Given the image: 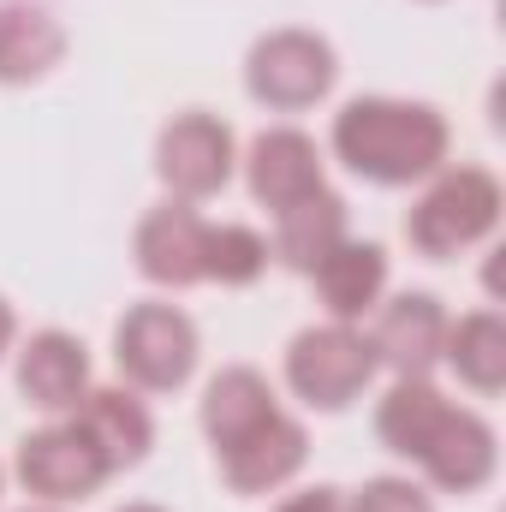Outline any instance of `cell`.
Instances as JSON below:
<instances>
[{
    "mask_svg": "<svg viewBox=\"0 0 506 512\" xmlns=\"http://www.w3.org/2000/svg\"><path fill=\"white\" fill-rule=\"evenodd\" d=\"M340 78V60L328 48V36L316 30H268L245 60V90L274 114H304L316 102H328Z\"/></svg>",
    "mask_w": 506,
    "mask_h": 512,
    "instance_id": "5b68a950",
    "label": "cell"
},
{
    "mask_svg": "<svg viewBox=\"0 0 506 512\" xmlns=\"http://www.w3.org/2000/svg\"><path fill=\"white\" fill-rule=\"evenodd\" d=\"M274 512H346L340 489H304V495H286Z\"/></svg>",
    "mask_w": 506,
    "mask_h": 512,
    "instance_id": "603a6c76",
    "label": "cell"
},
{
    "mask_svg": "<svg viewBox=\"0 0 506 512\" xmlns=\"http://www.w3.org/2000/svg\"><path fill=\"white\" fill-rule=\"evenodd\" d=\"M203 233L209 221L191 209V203H161L137 221V239H131V256H137V274L149 286H167V292H185L203 280Z\"/></svg>",
    "mask_w": 506,
    "mask_h": 512,
    "instance_id": "ba28073f",
    "label": "cell"
},
{
    "mask_svg": "<svg viewBox=\"0 0 506 512\" xmlns=\"http://www.w3.org/2000/svg\"><path fill=\"white\" fill-rule=\"evenodd\" d=\"M268 239L256 227H239V221H221L203 233V280L215 286H256L262 268H268Z\"/></svg>",
    "mask_w": 506,
    "mask_h": 512,
    "instance_id": "44dd1931",
    "label": "cell"
},
{
    "mask_svg": "<svg viewBox=\"0 0 506 512\" xmlns=\"http://www.w3.org/2000/svg\"><path fill=\"white\" fill-rule=\"evenodd\" d=\"M441 340H447V310L429 292H399L393 304H376V328H370V352L376 370L393 376H429L441 364Z\"/></svg>",
    "mask_w": 506,
    "mask_h": 512,
    "instance_id": "9c48e42d",
    "label": "cell"
},
{
    "mask_svg": "<svg viewBox=\"0 0 506 512\" xmlns=\"http://www.w3.org/2000/svg\"><path fill=\"white\" fill-rule=\"evenodd\" d=\"M453 131L429 102L358 96L334 114V155L370 185H417L447 167Z\"/></svg>",
    "mask_w": 506,
    "mask_h": 512,
    "instance_id": "6da1fadb",
    "label": "cell"
},
{
    "mask_svg": "<svg viewBox=\"0 0 506 512\" xmlns=\"http://www.w3.org/2000/svg\"><path fill=\"white\" fill-rule=\"evenodd\" d=\"M24 512H60V507H24Z\"/></svg>",
    "mask_w": 506,
    "mask_h": 512,
    "instance_id": "484cf974",
    "label": "cell"
},
{
    "mask_svg": "<svg viewBox=\"0 0 506 512\" xmlns=\"http://www.w3.org/2000/svg\"><path fill=\"white\" fill-rule=\"evenodd\" d=\"M304 459H310L304 423L286 417V411H274L262 429H251L245 441H233L221 453V477H227L233 495H274L280 483H292L304 471Z\"/></svg>",
    "mask_w": 506,
    "mask_h": 512,
    "instance_id": "8fae6325",
    "label": "cell"
},
{
    "mask_svg": "<svg viewBox=\"0 0 506 512\" xmlns=\"http://www.w3.org/2000/svg\"><path fill=\"white\" fill-rule=\"evenodd\" d=\"M114 364L137 393H179L197 370V322L179 304H131L114 328Z\"/></svg>",
    "mask_w": 506,
    "mask_h": 512,
    "instance_id": "277c9868",
    "label": "cell"
},
{
    "mask_svg": "<svg viewBox=\"0 0 506 512\" xmlns=\"http://www.w3.org/2000/svg\"><path fill=\"white\" fill-rule=\"evenodd\" d=\"M441 364H453V376L465 387H477V393H501L506 387V322L495 310H471V316L447 322Z\"/></svg>",
    "mask_w": 506,
    "mask_h": 512,
    "instance_id": "ffe728a7",
    "label": "cell"
},
{
    "mask_svg": "<svg viewBox=\"0 0 506 512\" xmlns=\"http://www.w3.org/2000/svg\"><path fill=\"white\" fill-rule=\"evenodd\" d=\"M417 465H423V477H429L435 489H447V495H477V489L495 477L501 447H495V429H489L477 411L447 405V417H441V429L429 435V447H423Z\"/></svg>",
    "mask_w": 506,
    "mask_h": 512,
    "instance_id": "7c38bea8",
    "label": "cell"
},
{
    "mask_svg": "<svg viewBox=\"0 0 506 512\" xmlns=\"http://www.w3.org/2000/svg\"><path fill=\"white\" fill-rule=\"evenodd\" d=\"M340 239H346V197H334L328 185L274 215V262H286L298 274H316V262Z\"/></svg>",
    "mask_w": 506,
    "mask_h": 512,
    "instance_id": "ac0fdd59",
    "label": "cell"
},
{
    "mask_svg": "<svg viewBox=\"0 0 506 512\" xmlns=\"http://www.w3.org/2000/svg\"><path fill=\"white\" fill-rule=\"evenodd\" d=\"M346 512H435V501H429L411 477H370V483L346 501Z\"/></svg>",
    "mask_w": 506,
    "mask_h": 512,
    "instance_id": "7402d4cb",
    "label": "cell"
},
{
    "mask_svg": "<svg viewBox=\"0 0 506 512\" xmlns=\"http://www.w3.org/2000/svg\"><path fill=\"white\" fill-rule=\"evenodd\" d=\"M12 334H18V316H12V304L0 298V358H6V346H12Z\"/></svg>",
    "mask_w": 506,
    "mask_h": 512,
    "instance_id": "cb8c5ba5",
    "label": "cell"
},
{
    "mask_svg": "<svg viewBox=\"0 0 506 512\" xmlns=\"http://www.w3.org/2000/svg\"><path fill=\"white\" fill-rule=\"evenodd\" d=\"M66 60V30L54 12L0 0V84H42Z\"/></svg>",
    "mask_w": 506,
    "mask_h": 512,
    "instance_id": "2e32d148",
    "label": "cell"
},
{
    "mask_svg": "<svg viewBox=\"0 0 506 512\" xmlns=\"http://www.w3.org/2000/svg\"><path fill=\"white\" fill-rule=\"evenodd\" d=\"M233 167H239V143H233V126L215 114H179L155 137V173L179 203H203L227 191Z\"/></svg>",
    "mask_w": 506,
    "mask_h": 512,
    "instance_id": "8992f818",
    "label": "cell"
},
{
    "mask_svg": "<svg viewBox=\"0 0 506 512\" xmlns=\"http://www.w3.org/2000/svg\"><path fill=\"white\" fill-rule=\"evenodd\" d=\"M370 382H376V352L358 322H322L286 346V387L316 411H346L352 399H364Z\"/></svg>",
    "mask_w": 506,
    "mask_h": 512,
    "instance_id": "3957f363",
    "label": "cell"
},
{
    "mask_svg": "<svg viewBox=\"0 0 506 512\" xmlns=\"http://www.w3.org/2000/svg\"><path fill=\"white\" fill-rule=\"evenodd\" d=\"M18 483L24 495H36L42 507H66V501H90L114 471L96 459V447L72 429V423H48L36 435L18 441Z\"/></svg>",
    "mask_w": 506,
    "mask_h": 512,
    "instance_id": "52a82bcc",
    "label": "cell"
},
{
    "mask_svg": "<svg viewBox=\"0 0 506 512\" xmlns=\"http://www.w3.org/2000/svg\"><path fill=\"white\" fill-rule=\"evenodd\" d=\"M441 417H447V399H441V387L429 376H393L387 399L376 405V441L387 453H399V459H423V447L441 429Z\"/></svg>",
    "mask_w": 506,
    "mask_h": 512,
    "instance_id": "d6986e66",
    "label": "cell"
},
{
    "mask_svg": "<svg viewBox=\"0 0 506 512\" xmlns=\"http://www.w3.org/2000/svg\"><path fill=\"white\" fill-rule=\"evenodd\" d=\"M274 411L280 405H274L268 376L251 370V364H233V370H221L209 382V393H203V435L215 441V453H227L233 441H245L251 429H262Z\"/></svg>",
    "mask_w": 506,
    "mask_h": 512,
    "instance_id": "e0dca14e",
    "label": "cell"
},
{
    "mask_svg": "<svg viewBox=\"0 0 506 512\" xmlns=\"http://www.w3.org/2000/svg\"><path fill=\"white\" fill-rule=\"evenodd\" d=\"M316 292H322V310L328 322H364L387 292V251L370 239H340L334 251L316 262Z\"/></svg>",
    "mask_w": 506,
    "mask_h": 512,
    "instance_id": "9a60e30c",
    "label": "cell"
},
{
    "mask_svg": "<svg viewBox=\"0 0 506 512\" xmlns=\"http://www.w3.org/2000/svg\"><path fill=\"white\" fill-rule=\"evenodd\" d=\"M18 393L36 411H72L90 393V352L66 328H42L18 352Z\"/></svg>",
    "mask_w": 506,
    "mask_h": 512,
    "instance_id": "5bb4252c",
    "label": "cell"
},
{
    "mask_svg": "<svg viewBox=\"0 0 506 512\" xmlns=\"http://www.w3.org/2000/svg\"><path fill=\"white\" fill-rule=\"evenodd\" d=\"M501 179L489 167H441L429 179V191L411 203L405 215V239L423 256H459L471 245H483L501 221Z\"/></svg>",
    "mask_w": 506,
    "mask_h": 512,
    "instance_id": "7a4b0ae2",
    "label": "cell"
},
{
    "mask_svg": "<svg viewBox=\"0 0 506 512\" xmlns=\"http://www.w3.org/2000/svg\"><path fill=\"white\" fill-rule=\"evenodd\" d=\"M120 512H161V507H149V501H131V507H120Z\"/></svg>",
    "mask_w": 506,
    "mask_h": 512,
    "instance_id": "d4e9b609",
    "label": "cell"
},
{
    "mask_svg": "<svg viewBox=\"0 0 506 512\" xmlns=\"http://www.w3.org/2000/svg\"><path fill=\"white\" fill-rule=\"evenodd\" d=\"M72 429L96 447V459H102L108 471L143 465V453H149V441H155L149 405H143L131 387H90V393L72 405Z\"/></svg>",
    "mask_w": 506,
    "mask_h": 512,
    "instance_id": "4fadbf2b",
    "label": "cell"
},
{
    "mask_svg": "<svg viewBox=\"0 0 506 512\" xmlns=\"http://www.w3.org/2000/svg\"><path fill=\"white\" fill-rule=\"evenodd\" d=\"M245 179H251V197L262 209H292V203H304V197H316L328 179H322V149H316V137L298 126H274L262 131L251 143V155H245Z\"/></svg>",
    "mask_w": 506,
    "mask_h": 512,
    "instance_id": "30bf717a",
    "label": "cell"
}]
</instances>
